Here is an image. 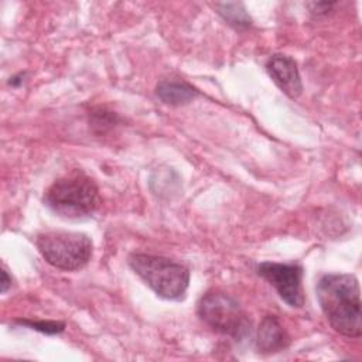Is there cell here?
<instances>
[{"instance_id": "277c9868", "label": "cell", "mask_w": 362, "mask_h": 362, "mask_svg": "<svg viewBox=\"0 0 362 362\" xmlns=\"http://www.w3.org/2000/svg\"><path fill=\"white\" fill-rule=\"evenodd\" d=\"M35 246L48 264L64 272H75L85 267L93 250L89 236L66 230L40 233L35 239Z\"/></svg>"}, {"instance_id": "7a4b0ae2", "label": "cell", "mask_w": 362, "mask_h": 362, "mask_svg": "<svg viewBox=\"0 0 362 362\" xmlns=\"http://www.w3.org/2000/svg\"><path fill=\"white\" fill-rule=\"evenodd\" d=\"M44 204L66 219H83L100 205L98 185L81 171L55 180L44 194Z\"/></svg>"}, {"instance_id": "3957f363", "label": "cell", "mask_w": 362, "mask_h": 362, "mask_svg": "<svg viewBox=\"0 0 362 362\" xmlns=\"http://www.w3.org/2000/svg\"><path fill=\"white\" fill-rule=\"evenodd\" d=\"M132 270L161 298L180 301L189 286L187 266L164 256L132 253L129 256Z\"/></svg>"}, {"instance_id": "9c48e42d", "label": "cell", "mask_w": 362, "mask_h": 362, "mask_svg": "<svg viewBox=\"0 0 362 362\" xmlns=\"http://www.w3.org/2000/svg\"><path fill=\"white\" fill-rule=\"evenodd\" d=\"M157 96L167 105L180 106L194 100L199 92L184 81H161L156 86Z\"/></svg>"}, {"instance_id": "8fae6325", "label": "cell", "mask_w": 362, "mask_h": 362, "mask_svg": "<svg viewBox=\"0 0 362 362\" xmlns=\"http://www.w3.org/2000/svg\"><path fill=\"white\" fill-rule=\"evenodd\" d=\"M18 324L27 325L33 329L45 332V334H58L62 332L65 328L64 322H55V321H30V320H17Z\"/></svg>"}, {"instance_id": "7c38bea8", "label": "cell", "mask_w": 362, "mask_h": 362, "mask_svg": "<svg viewBox=\"0 0 362 362\" xmlns=\"http://www.w3.org/2000/svg\"><path fill=\"white\" fill-rule=\"evenodd\" d=\"M102 115H103V119L100 116V112L99 113H93V119L90 122V124L95 126V127H99L100 132H103L107 127H112L116 123V120H117V116L112 115L110 112H102Z\"/></svg>"}, {"instance_id": "30bf717a", "label": "cell", "mask_w": 362, "mask_h": 362, "mask_svg": "<svg viewBox=\"0 0 362 362\" xmlns=\"http://www.w3.org/2000/svg\"><path fill=\"white\" fill-rule=\"evenodd\" d=\"M218 14L232 27L243 30L252 25V18L242 3H216Z\"/></svg>"}, {"instance_id": "5b68a950", "label": "cell", "mask_w": 362, "mask_h": 362, "mask_svg": "<svg viewBox=\"0 0 362 362\" xmlns=\"http://www.w3.org/2000/svg\"><path fill=\"white\" fill-rule=\"evenodd\" d=\"M199 318L215 332L243 341L250 335V320L240 304L228 293L211 290L197 305Z\"/></svg>"}, {"instance_id": "4fadbf2b", "label": "cell", "mask_w": 362, "mask_h": 362, "mask_svg": "<svg viewBox=\"0 0 362 362\" xmlns=\"http://www.w3.org/2000/svg\"><path fill=\"white\" fill-rule=\"evenodd\" d=\"M11 287V276H8V272L6 266L1 269V293H6Z\"/></svg>"}, {"instance_id": "52a82bcc", "label": "cell", "mask_w": 362, "mask_h": 362, "mask_svg": "<svg viewBox=\"0 0 362 362\" xmlns=\"http://www.w3.org/2000/svg\"><path fill=\"white\" fill-rule=\"evenodd\" d=\"M272 81L291 99L303 93V83L296 61L284 54H274L266 64Z\"/></svg>"}, {"instance_id": "6da1fadb", "label": "cell", "mask_w": 362, "mask_h": 362, "mask_svg": "<svg viewBox=\"0 0 362 362\" xmlns=\"http://www.w3.org/2000/svg\"><path fill=\"white\" fill-rule=\"evenodd\" d=\"M315 293L331 328L344 337L359 338L362 314L358 279L348 273H327L320 277Z\"/></svg>"}, {"instance_id": "8992f818", "label": "cell", "mask_w": 362, "mask_h": 362, "mask_svg": "<svg viewBox=\"0 0 362 362\" xmlns=\"http://www.w3.org/2000/svg\"><path fill=\"white\" fill-rule=\"evenodd\" d=\"M257 274L263 277L280 296V298L293 308L304 305L301 288L303 267L297 263L263 262L257 264Z\"/></svg>"}, {"instance_id": "ba28073f", "label": "cell", "mask_w": 362, "mask_h": 362, "mask_svg": "<svg viewBox=\"0 0 362 362\" xmlns=\"http://www.w3.org/2000/svg\"><path fill=\"white\" fill-rule=\"evenodd\" d=\"M290 337L274 315H267L259 325L256 335V346L262 354H274L286 349Z\"/></svg>"}]
</instances>
